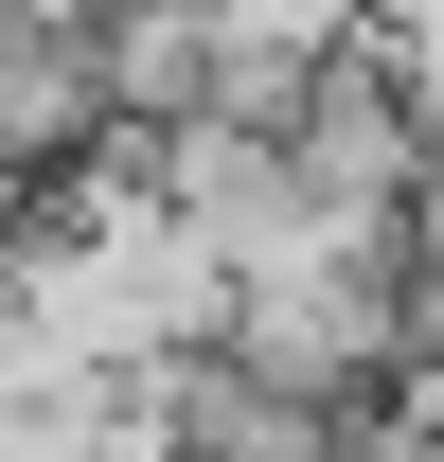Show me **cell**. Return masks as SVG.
<instances>
[{
	"label": "cell",
	"instance_id": "cell-1",
	"mask_svg": "<svg viewBox=\"0 0 444 462\" xmlns=\"http://www.w3.org/2000/svg\"><path fill=\"white\" fill-rule=\"evenodd\" d=\"M214 374H249L284 409H374V374H391V249H302L267 285H231Z\"/></svg>",
	"mask_w": 444,
	"mask_h": 462
},
{
	"label": "cell",
	"instance_id": "cell-2",
	"mask_svg": "<svg viewBox=\"0 0 444 462\" xmlns=\"http://www.w3.org/2000/svg\"><path fill=\"white\" fill-rule=\"evenodd\" d=\"M267 143H284V178H302V214H320V231H391V214H409V178H427V107L391 89L374 36H356V54H338Z\"/></svg>",
	"mask_w": 444,
	"mask_h": 462
},
{
	"label": "cell",
	"instance_id": "cell-3",
	"mask_svg": "<svg viewBox=\"0 0 444 462\" xmlns=\"http://www.w3.org/2000/svg\"><path fill=\"white\" fill-rule=\"evenodd\" d=\"M374 36V0H196V54H214V125H284L338 54Z\"/></svg>",
	"mask_w": 444,
	"mask_h": 462
},
{
	"label": "cell",
	"instance_id": "cell-4",
	"mask_svg": "<svg viewBox=\"0 0 444 462\" xmlns=\"http://www.w3.org/2000/svg\"><path fill=\"white\" fill-rule=\"evenodd\" d=\"M391 249H409V267H444V143H427V178H409V214H391Z\"/></svg>",
	"mask_w": 444,
	"mask_h": 462
}]
</instances>
